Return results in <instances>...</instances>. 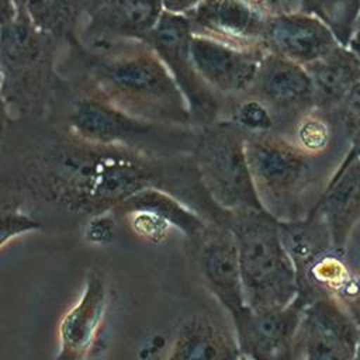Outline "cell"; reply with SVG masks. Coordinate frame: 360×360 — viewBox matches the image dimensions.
<instances>
[{
    "label": "cell",
    "instance_id": "1",
    "mask_svg": "<svg viewBox=\"0 0 360 360\" xmlns=\"http://www.w3.org/2000/svg\"><path fill=\"white\" fill-rule=\"evenodd\" d=\"M162 174L155 155L90 142L69 132L28 165L25 177L44 200L97 217L145 187L162 188Z\"/></svg>",
    "mask_w": 360,
    "mask_h": 360
},
{
    "label": "cell",
    "instance_id": "2",
    "mask_svg": "<svg viewBox=\"0 0 360 360\" xmlns=\"http://www.w3.org/2000/svg\"><path fill=\"white\" fill-rule=\"evenodd\" d=\"M90 73L94 96L136 118L166 125L193 122L174 79L146 42H127L93 56Z\"/></svg>",
    "mask_w": 360,
    "mask_h": 360
},
{
    "label": "cell",
    "instance_id": "3",
    "mask_svg": "<svg viewBox=\"0 0 360 360\" xmlns=\"http://www.w3.org/2000/svg\"><path fill=\"white\" fill-rule=\"evenodd\" d=\"M226 225L236 238L246 307L276 309L298 295L295 267L281 242L278 219L266 210L229 214Z\"/></svg>",
    "mask_w": 360,
    "mask_h": 360
},
{
    "label": "cell",
    "instance_id": "4",
    "mask_svg": "<svg viewBox=\"0 0 360 360\" xmlns=\"http://www.w3.org/2000/svg\"><path fill=\"white\" fill-rule=\"evenodd\" d=\"M53 42L20 10L11 24L0 28L1 90L10 115L44 108L52 86Z\"/></svg>",
    "mask_w": 360,
    "mask_h": 360
},
{
    "label": "cell",
    "instance_id": "5",
    "mask_svg": "<svg viewBox=\"0 0 360 360\" xmlns=\"http://www.w3.org/2000/svg\"><path fill=\"white\" fill-rule=\"evenodd\" d=\"M245 150L263 208L278 221L304 218L305 195L315 181L308 152L267 132L246 134Z\"/></svg>",
    "mask_w": 360,
    "mask_h": 360
},
{
    "label": "cell",
    "instance_id": "6",
    "mask_svg": "<svg viewBox=\"0 0 360 360\" xmlns=\"http://www.w3.org/2000/svg\"><path fill=\"white\" fill-rule=\"evenodd\" d=\"M246 132L233 124L207 127L195 142L194 167L210 200L224 212L264 210L248 165Z\"/></svg>",
    "mask_w": 360,
    "mask_h": 360
},
{
    "label": "cell",
    "instance_id": "7",
    "mask_svg": "<svg viewBox=\"0 0 360 360\" xmlns=\"http://www.w3.org/2000/svg\"><path fill=\"white\" fill-rule=\"evenodd\" d=\"M69 132L90 142L124 146L155 156L181 142L174 125L136 118L94 94L75 104L69 115Z\"/></svg>",
    "mask_w": 360,
    "mask_h": 360
},
{
    "label": "cell",
    "instance_id": "8",
    "mask_svg": "<svg viewBox=\"0 0 360 360\" xmlns=\"http://www.w3.org/2000/svg\"><path fill=\"white\" fill-rule=\"evenodd\" d=\"M193 30L184 14L165 10L146 44L156 52L180 89L193 121L210 124L217 114L212 89L198 75L190 52Z\"/></svg>",
    "mask_w": 360,
    "mask_h": 360
},
{
    "label": "cell",
    "instance_id": "9",
    "mask_svg": "<svg viewBox=\"0 0 360 360\" xmlns=\"http://www.w3.org/2000/svg\"><path fill=\"white\" fill-rule=\"evenodd\" d=\"M304 307L298 297L284 308L245 307L232 318L240 354L248 360H302L298 330Z\"/></svg>",
    "mask_w": 360,
    "mask_h": 360
},
{
    "label": "cell",
    "instance_id": "10",
    "mask_svg": "<svg viewBox=\"0 0 360 360\" xmlns=\"http://www.w3.org/2000/svg\"><path fill=\"white\" fill-rule=\"evenodd\" d=\"M165 13L162 0H105L89 13L77 31L93 56L127 42H146Z\"/></svg>",
    "mask_w": 360,
    "mask_h": 360
},
{
    "label": "cell",
    "instance_id": "11",
    "mask_svg": "<svg viewBox=\"0 0 360 360\" xmlns=\"http://www.w3.org/2000/svg\"><path fill=\"white\" fill-rule=\"evenodd\" d=\"M302 360H354L360 326L329 294L304 307L300 323Z\"/></svg>",
    "mask_w": 360,
    "mask_h": 360
},
{
    "label": "cell",
    "instance_id": "12",
    "mask_svg": "<svg viewBox=\"0 0 360 360\" xmlns=\"http://www.w3.org/2000/svg\"><path fill=\"white\" fill-rule=\"evenodd\" d=\"M264 46H242L193 32L190 52L201 79L221 93H242L255 86Z\"/></svg>",
    "mask_w": 360,
    "mask_h": 360
},
{
    "label": "cell",
    "instance_id": "13",
    "mask_svg": "<svg viewBox=\"0 0 360 360\" xmlns=\"http://www.w3.org/2000/svg\"><path fill=\"white\" fill-rule=\"evenodd\" d=\"M198 239L197 262L202 280L233 318L246 307L236 238L228 225L212 222Z\"/></svg>",
    "mask_w": 360,
    "mask_h": 360
},
{
    "label": "cell",
    "instance_id": "14",
    "mask_svg": "<svg viewBox=\"0 0 360 360\" xmlns=\"http://www.w3.org/2000/svg\"><path fill=\"white\" fill-rule=\"evenodd\" d=\"M270 14L256 0H201L184 15L195 34L242 46H264Z\"/></svg>",
    "mask_w": 360,
    "mask_h": 360
},
{
    "label": "cell",
    "instance_id": "15",
    "mask_svg": "<svg viewBox=\"0 0 360 360\" xmlns=\"http://www.w3.org/2000/svg\"><path fill=\"white\" fill-rule=\"evenodd\" d=\"M263 45L269 52L302 66H309L342 46L323 22L302 11L270 14Z\"/></svg>",
    "mask_w": 360,
    "mask_h": 360
},
{
    "label": "cell",
    "instance_id": "16",
    "mask_svg": "<svg viewBox=\"0 0 360 360\" xmlns=\"http://www.w3.org/2000/svg\"><path fill=\"white\" fill-rule=\"evenodd\" d=\"M108 298L105 276L100 270L91 269L80 298L60 321L59 352L55 360L86 359L104 325Z\"/></svg>",
    "mask_w": 360,
    "mask_h": 360
},
{
    "label": "cell",
    "instance_id": "17",
    "mask_svg": "<svg viewBox=\"0 0 360 360\" xmlns=\"http://www.w3.org/2000/svg\"><path fill=\"white\" fill-rule=\"evenodd\" d=\"M309 214L328 226L333 250L343 253L350 231L360 221V153L353 148Z\"/></svg>",
    "mask_w": 360,
    "mask_h": 360
},
{
    "label": "cell",
    "instance_id": "18",
    "mask_svg": "<svg viewBox=\"0 0 360 360\" xmlns=\"http://www.w3.org/2000/svg\"><path fill=\"white\" fill-rule=\"evenodd\" d=\"M235 333L207 314L186 318L176 330L167 360H238Z\"/></svg>",
    "mask_w": 360,
    "mask_h": 360
},
{
    "label": "cell",
    "instance_id": "19",
    "mask_svg": "<svg viewBox=\"0 0 360 360\" xmlns=\"http://www.w3.org/2000/svg\"><path fill=\"white\" fill-rule=\"evenodd\" d=\"M255 86L266 100L284 107L307 103L315 96L305 66L269 51L262 58Z\"/></svg>",
    "mask_w": 360,
    "mask_h": 360
},
{
    "label": "cell",
    "instance_id": "20",
    "mask_svg": "<svg viewBox=\"0 0 360 360\" xmlns=\"http://www.w3.org/2000/svg\"><path fill=\"white\" fill-rule=\"evenodd\" d=\"M281 242L295 267L298 290L308 270L328 252L333 250L328 226L315 215L292 221H278Z\"/></svg>",
    "mask_w": 360,
    "mask_h": 360
},
{
    "label": "cell",
    "instance_id": "21",
    "mask_svg": "<svg viewBox=\"0 0 360 360\" xmlns=\"http://www.w3.org/2000/svg\"><path fill=\"white\" fill-rule=\"evenodd\" d=\"M120 215H127L135 211L150 212L169 225L176 226L188 238H200L207 229L208 224L191 208L184 205L172 194L160 187H145L129 195L120 205L114 208Z\"/></svg>",
    "mask_w": 360,
    "mask_h": 360
},
{
    "label": "cell",
    "instance_id": "22",
    "mask_svg": "<svg viewBox=\"0 0 360 360\" xmlns=\"http://www.w3.org/2000/svg\"><path fill=\"white\" fill-rule=\"evenodd\" d=\"M18 10L52 38L77 34L86 15L83 0H15Z\"/></svg>",
    "mask_w": 360,
    "mask_h": 360
},
{
    "label": "cell",
    "instance_id": "23",
    "mask_svg": "<svg viewBox=\"0 0 360 360\" xmlns=\"http://www.w3.org/2000/svg\"><path fill=\"white\" fill-rule=\"evenodd\" d=\"M315 96L328 101H340L360 73V63L345 46H338L325 58L305 66Z\"/></svg>",
    "mask_w": 360,
    "mask_h": 360
},
{
    "label": "cell",
    "instance_id": "24",
    "mask_svg": "<svg viewBox=\"0 0 360 360\" xmlns=\"http://www.w3.org/2000/svg\"><path fill=\"white\" fill-rule=\"evenodd\" d=\"M302 13L323 22L338 42L347 48L360 15V0H298Z\"/></svg>",
    "mask_w": 360,
    "mask_h": 360
},
{
    "label": "cell",
    "instance_id": "25",
    "mask_svg": "<svg viewBox=\"0 0 360 360\" xmlns=\"http://www.w3.org/2000/svg\"><path fill=\"white\" fill-rule=\"evenodd\" d=\"M232 124L246 134H260L271 129L273 118L263 103L257 100H246L235 110Z\"/></svg>",
    "mask_w": 360,
    "mask_h": 360
},
{
    "label": "cell",
    "instance_id": "26",
    "mask_svg": "<svg viewBox=\"0 0 360 360\" xmlns=\"http://www.w3.org/2000/svg\"><path fill=\"white\" fill-rule=\"evenodd\" d=\"M41 228L39 221L11 205H0V248L13 238Z\"/></svg>",
    "mask_w": 360,
    "mask_h": 360
},
{
    "label": "cell",
    "instance_id": "27",
    "mask_svg": "<svg viewBox=\"0 0 360 360\" xmlns=\"http://www.w3.org/2000/svg\"><path fill=\"white\" fill-rule=\"evenodd\" d=\"M298 139L305 152L322 149L328 142V128L319 120H308L300 127Z\"/></svg>",
    "mask_w": 360,
    "mask_h": 360
},
{
    "label": "cell",
    "instance_id": "28",
    "mask_svg": "<svg viewBox=\"0 0 360 360\" xmlns=\"http://www.w3.org/2000/svg\"><path fill=\"white\" fill-rule=\"evenodd\" d=\"M343 259L353 274L360 276V221L350 231L345 248Z\"/></svg>",
    "mask_w": 360,
    "mask_h": 360
},
{
    "label": "cell",
    "instance_id": "29",
    "mask_svg": "<svg viewBox=\"0 0 360 360\" xmlns=\"http://www.w3.org/2000/svg\"><path fill=\"white\" fill-rule=\"evenodd\" d=\"M340 101L347 118L353 124L360 127V73L353 80V83L350 84V87L347 89L346 94Z\"/></svg>",
    "mask_w": 360,
    "mask_h": 360
},
{
    "label": "cell",
    "instance_id": "30",
    "mask_svg": "<svg viewBox=\"0 0 360 360\" xmlns=\"http://www.w3.org/2000/svg\"><path fill=\"white\" fill-rule=\"evenodd\" d=\"M18 15L15 0H0V28L11 24Z\"/></svg>",
    "mask_w": 360,
    "mask_h": 360
},
{
    "label": "cell",
    "instance_id": "31",
    "mask_svg": "<svg viewBox=\"0 0 360 360\" xmlns=\"http://www.w3.org/2000/svg\"><path fill=\"white\" fill-rule=\"evenodd\" d=\"M162 1L166 11L174 13V14H187L201 0H162Z\"/></svg>",
    "mask_w": 360,
    "mask_h": 360
},
{
    "label": "cell",
    "instance_id": "32",
    "mask_svg": "<svg viewBox=\"0 0 360 360\" xmlns=\"http://www.w3.org/2000/svg\"><path fill=\"white\" fill-rule=\"evenodd\" d=\"M8 120H10V111H8V107L6 104V100H4V96H3V90H1V73H0V138L3 136L4 131H6V127L8 124Z\"/></svg>",
    "mask_w": 360,
    "mask_h": 360
},
{
    "label": "cell",
    "instance_id": "33",
    "mask_svg": "<svg viewBox=\"0 0 360 360\" xmlns=\"http://www.w3.org/2000/svg\"><path fill=\"white\" fill-rule=\"evenodd\" d=\"M347 49L354 55V58L357 59V62L360 63V35L354 34L347 45Z\"/></svg>",
    "mask_w": 360,
    "mask_h": 360
},
{
    "label": "cell",
    "instance_id": "34",
    "mask_svg": "<svg viewBox=\"0 0 360 360\" xmlns=\"http://www.w3.org/2000/svg\"><path fill=\"white\" fill-rule=\"evenodd\" d=\"M84 1V8H86V15L89 14V13H91L94 8H97L103 1H105V0H83ZM84 15V17H86Z\"/></svg>",
    "mask_w": 360,
    "mask_h": 360
},
{
    "label": "cell",
    "instance_id": "35",
    "mask_svg": "<svg viewBox=\"0 0 360 360\" xmlns=\"http://www.w3.org/2000/svg\"><path fill=\"white\" fill-rule=\"evenodd\" d=\"M257 3H260L266 10H269L273 4H276L277 3V0H256Z\"/></svg>",
    "mask_w": 360,
    "mask_h": 360
},
{
    "label": "cell",
    "instance_id": "36",
    "mask_svg": "<svg viewBox=\"0 0 360 360\" xmlns=\"http://www.w3.org/2000/svg\"><path fill=\"white\" fill-rule=\"evenodd\" d=\"M354 360H360V336H359V343H357V350H356Z\"/></svg>",
    "mask_w": 360,
    "mask_h": 360
},
{
    "label": "cell",
    "instance_id": "37",
    "mask_svg": "<svg viewBox=\"0 0 360 360\" xmlns=\"http://www.w3.org/2000/svg\"><path fill=\"white\" fill-rule=\"evenodd\" d=\"M354 34H359V35H360V15H359V20H357V25H356Z\"/></svg>",
    "mask_w": 360,
    "mask_h": 360
},
{
    "label": "cell",
    "instance_id": "38",
    "mask_svg": "<svg viewBox=\"0 0 360 360\" xmlns=\"http://www.w3.org/2000/svg\"><path fill=\"white\" fill-rule=\"evenodd\" d=\"M238 360H248V359H246V357H243V356H240Z\"/></svg>",
    "mask_w": 360,
    "mask_h": 360
}]
</instances>
